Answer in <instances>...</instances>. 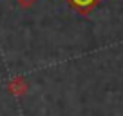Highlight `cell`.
Masks as SVG:
<instances>
[{
  "label": "cell",
  "mask_w": 123,
  "mask_h": 116,
  "mask_svg": "<svg viewBox=\"0 0 123 116\" xmlns=\"http://www.w3.org/2000/svg\"><path fill=\"white\" fill-rule=\"evenodd\" d=\"M98 2H101V0H67V4L73 9H76L80 15H89L98 6Z\"/></svg>",
  "instance_id": "6da1fadb"
},
{
  "label": "cell",
  "mask_w": 123,
  "mask_h": 116,
  "mask_svg": "<svg viewBox=\"0 0 123 116\" xmlns=\"http://www.w3.org/2000/svg\"><path fill=\"white\" fill-rule=\"evenodd\" d=\"M16 2H18V6H20V7H24V9H27V7H31V6L35 4L36 0H16Z\"/></svg>",
  "instance_id": "7a4b0ae2"
}]
</instances>
